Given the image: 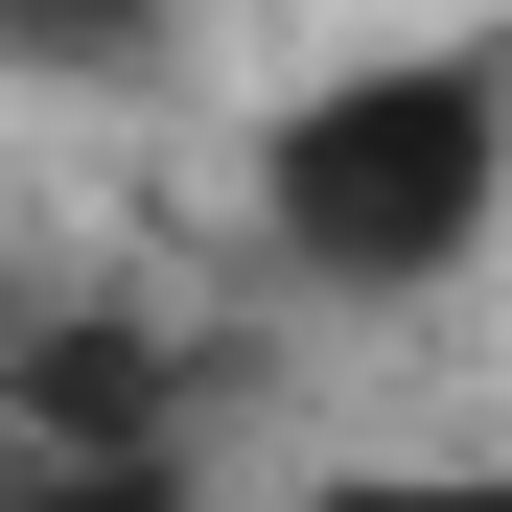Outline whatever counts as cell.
Wrapping results in <instances>:
<instances>
[{
    "label": "cell",
    "mask_w": 512,
    "mask_h": 512,
    "mask_svg": "<svg viewBox=\"0 0 512 512\" xmlns=\"http://www.w3.org/2000/svg\"><path fill=\"white\" fill-rule=\"evenodd\" d=\"M256 210H280V256L326 303L466 280L489 210H512V47H373V70H326V94H280Z\"/></svg>",
    "instance_id": "6da1fadb"
},
{
    "label": "cell",
    "mask_w": 512,
    "mask_h": 512,
    "mask_svg": "<svg viewBox=\"0 0 512 512\" xmlns=\"http://www.w3.org/2000/svg\"><path fill=\"white\" fill-rule=\"evenodd\" d=\"M163 47H187V0H0V70L24 94H140Z\"/></svg>",
    "instance_id": "7a4b0ae2"
},
{
    "label": "cell",
    "mask_w": 512,
    "mask_h": 512,
    "mask_svg": "<svg viewBox=\"0 0 512 512\" xmlns=\"http://www.w3.org/2000/svg\"><path fill=\"white\" fill-rule=\"evenodd\" d=\"M0 512H187V466H163V443H24Z\"/></svg>",
    "instance_id": "3957f363"
},
{
    "label": "cell",
    "mask_w": 512,
    "mask_h": 512,
    "mask_svg": "<svg viewBox=\"0 0 512 512\" xmlns=\"http://www.w3.org/2000/svg\"><path fill=\"white\" fill-rule=\"evenodd\" d=\"M326 512H512V466H350Z\"/></svg>",
    "instance_id": "277c9868"
}]
</instances>
